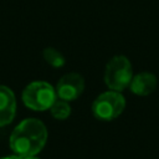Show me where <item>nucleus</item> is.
<instances>
[{
    "instance_id": "nucleus-1",
    "label": "nucleus",
    "mask_w": 159,
    "mask_h": 159,
    "mask_svg": "<svg viewBox=\"0 0 159 159\" xmlns=\"http://www.w3.org/2000/svg\"><path fill=\"white\" fill-rule=\"evenodd\" d=\"M47 142V129L36 118L24 119L12 130L9 144L12 153L20 158L39 154Z\"/></svg>"
},
{
    "instance_id": "nucleus-2",
    "label": "nucleus",
    "mask_w": 159,
    "mask_h": 159,
    "mask_svg": "<svg viewBox=\"0 0 159 159\" xmlns=\"http://www.w3.org/2000/svg\"><path fill=\"white\" fill-rule=\"evenodd\" d=\"M132 78H133L132 63L125 56L123 55L113 56L106 65L104 83L109 89L122 92L129 87Z\"/></svg>"
},
{
    "instance_id": "nucleus-3",
    "label": "nucleus",
    "mask_w": 159,
    "mask_h": 159,
    "mask_svg": "<svg viewBox=\"0 0 159 159\" xmlns=\"http://www.w3.org/2000/svg\"><path fill=\"white\" fill-rule=\"evenodd\" d=\"M24 104L32 111L50 109L53 102L57 99L56 89L45 81H34L29 83L22 91Z\"/></svg>"
},
{
    "instance_id": "nucleus-4",
    "label": "nucleus",
    "mask_w": 159,
    "mask_h": 159,
    "mask_svg": "<svg viewBox=\"0 0 159 159\" xmlns=\"http://www.w3.org/2000/svg\"><path fill=\"white\" fill-rule=\"evenodd\" d=\"M125 108V98L120 92L106 91L96 97L92 103V113L99 120H113L118 118Z\"/></svg>"
},
{
    "instance_id": "nucleus-5",
    "label": "nucleus",
    "mask_w": 159,
    "mask_h": 159,
    "mask_svg": "<svg viewBox=\"0 0 159 159\" xmlns=\"http://www.w3.org/2000/svg\"><path fill=\"white\" fill-rule=\"evenodd\" d=\"M56 94L63 101H75L84 91V78L76 72L63 75L56 84Z\"/></svg>"
},
{
    "instance_id": "nucleus-6",
    "label": "nucleus",
    "mask_w": 159,
    "mask_h": 159,
    "mask_svg": "<svg viewBox=\"0 0 159 159\" xmlns=\"http://www.w3.org/2000/svg\"><path fill=\"white\" fill-rule=\"evenodd\" d=\"M16 113V98L14 92L0 84V127L7 125L12 122Z\"/></svg>"
},
{
    "instance_id": "nucleus-7",
    "label": "nucleus",
    "mask_w": 159,
    "mask_h": 159,
    "mask_svg": "<svg viewBox=\"0 0 159 159\" xmlns=\"http://www.w3.org/2000/svg\"><path fill=\"white\" fill-rule=\"evenodd\" d=\"M157 88V77L152 72H140L133 76L129 89L133 94L145 97L152 94Z\"/></svg>"
},
{
    "instance_id": "nucleus-8",
    "label": "nucleus",
    "mask_w": 159,
    "mask_h": 159,
    "mask_svg": "<svg viewBox=\"0 0 159 159\" xmlns=\"http://www.w3.org/2000/svg\"><path fill=\"white\" fill-rule=\"evenodd\" d=\"M42 56L45 58V61L51 66V67H55V68H61L65 66L66 63V58L65 56L56 48L53 47H46L42 52Z\"/></svg>"
},
{
    "instance_id": "nucleus-9",
    "label": "nucleus",
    "mask_w": 159,
    "mask_h": 159,
    "mask_svg": "<svg viewBox=\"0 0 159 159\" xmlns=\"http://www.w3.org/2000/svg\"><path fill=\"white\" fill-rule=\"evenodd\" d=\"M50 112H51V116L56 119H60V120H63V119H67L70 116H71V106L68 104L67 101H63V99H60L57 98L53 104L51 106L50 108Z\"/></svg>"
},
{
    "instance_id": "nucleus-10",
    "label": "nucleus",
    "mask_w": 159,
    "mask_h": 159,
    "mask_svg": "<svg viewBox=\"0 0 159 159\" xmlns=\"http://www.w3.org/2000/svg\"><path fill=\"white\" fill-rule=\"evenodd\" d=\"M0 159H21V158L14 154V155H7V157H2V158H0Z\"/></svg>"
},
{
    "instance_id": "nucleus-11",
    "label": "nucleus",
    "mask_w": 159,
    "mask_h": 159,
    "mask_svg": "<svg viewBox=\"0 0 159 159\" xmlns=\"http://www.w3.org/2000/svg\"><path fill=\"white\" fill-rule=\"evenodd\" d=\"M21 159H40V158H37L36 155H32V157H25V158H21Z\"/></svg>"
}]
</instances>
